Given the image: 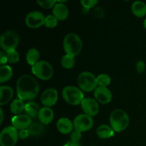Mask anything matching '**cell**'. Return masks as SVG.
<instances>
[{"mask_svg": "<svg viewBox=\"0 0 146 146\" xmlns=\"http://www.w3.org/2000/svg\"><path fill=\"white\" fill-rule=\"evenodd\" d=\"M58 131L63 134H68L73 131L74 123L70 119L67 118H61L58 120L56 123Z\"/></svg>", "mask_w": 146, "mask_h": 146, "instance_id": "15", "label": "cell"}, {"mask_svg": "<svg viewBox=\"0 0 146 146\" xmlns=\"http://www.w3.org/2000/svg\"><path fill=\"white\" fill-rule=\"evenodd\" d=\"M143 25H144V27H145V29H146V18H145V19L144 20Z\"/></svg>", "mask_w": 146, "mask_h": 146, "instance_id": "38", "label": "cell"}, {"mask_svg": "<svg viewBox=\"0 0 146 146\" xmlns=\"http://www.w3.org/2000/svg\"><path fill=\"white\" fill-rule=\"evenodd\" d=\"M39 86L36 80L29 75H22L17 81V92L19 98L30 101L38 96Z\"/></svg>", "mask_w": 146, "mask_h": 146, "instance_id": "1", "label": "cell"}, {"mask_svg": "<svg viewBox=\"0 0 146 146\" xmlns=\"http://www.w3.org/2000/svg\"><path fill=\"white\" fill-rule=\"evenodd\" d=\"M40 57V54L39 51L35 48H30L27 53V56H26V58H27V63H28L29 65L33 66L34 64H36L39 59Z\"/></svg>", "mask_w": 146, "mask_h": 146, "instance_id": "24", "label": "cell"}, {"mask_svg": "<svg viewBox=\"0 0 146 146\" xmlns=\"http://www.w3.org/2000/svg\"><path fill=\"white\" fill-rule=\"evenodd\" d=\"M110 123L114 131L121 132L128 127L129 117L123 110L115 109L112 111L110 115Z\"/></svg>", "mask_w": 146, "mask_h": 146, "instance_id": "3", "label": "cell"}, {"mask_svg": "<svg viewBox=\"0 0 146 146\" xmlns=\"http://www.w3.org/2000/svg\"><path fill=\"white\" fill-rule=\"evenodd\" d=\"M31 72L41 80H48L54 74L53 67L48 61H39L31 66Z\"/></svg>", "mask_w": 146, "mask_h": 146, "instance_id": "6", "label": "cell"}, {"mask_svg": "<svg viewBox=\"0 0 146 146\" xmlns=\"http://www.w3.org/2000/svg\"><path fill=\"white\" fill-rule=\"evenodd\" d=\"M57 101L58 92L54 88H47L41 94V101L45 107H51L55 105Z\"/></svg>", "mask_w": 146, "mask_h": 146, "instance_id": "11", "label": "cell"}, {"mask_svg": "<svg viewBox=\"0 0 146 146\" xmlns=\"http://www.w3.org/2000/svg\"><path fill=\"white\" fill-rule=\"evenodd\" d=\"M58 20L54 15L49 14V15L46 17L45 21H44V25L46 27L54 28L58 24Z\"/></svg>", "mask_w": 146, "mask_h": 146, "instance_id": "29", "label": "cell"}, {"mask_svg": "<svg viewBox=\"0 0 146 146\" xmlns=\"http://www.w3.org/2000/svg\"><path fill=\"white\" fill-rule=\"evenodd\" d=\"M19 138V132L14 126H7L0 133L1 146H14Z\"/></svg>", "mask_w": 146, "mask_h": 146, "instance_id": "8", "label": "cell"}, {"mask_svg": "<svg viewBox=\"0 0 146 146\" xmlns=\"http://www.w3.org/2000/svg\"><path fill=\"white\" fill-rule=\"evenodd\" d=\"M111 77L106 74H101L97 76V84L99 86L106 87L111 84Z\"/></svg>", "mask_w": 146, "mask_h": 146, "instance_id": "27", "label": "cell"}, {"mask_svg": "<svg viewBox=\"0 0 146 146\" xmlns=\"http://www.w3.org/2000/svg\"><path fill=\"white\" fill-rule=\"evenodd\" d=\"M81 3L84 7L86 9H90L98 4V1L96 0H81Z\"/></svg>", "mask_w": 146, "mask_h": 146, "instance_id": "32", "label": "cell"}, {"mask_svg": "<svg viewBox=\"0 0 146 146\" xmlns=\"http://www.w3.org/2000/svg\"><path fill=\"white\" fill-rule=\"evenodd\" d=\"M25 108V104L19 98L14 99L10 105V111L15 115H19Z\"/></svg>", "mask_w": 146, "mask_h": 146, "instance_id": "25", "label": "cell"}, {"mask_svg": "<svg viewBox=\"0 0 146 146\" xmlns=\"http://www.w3.org/2000/svg\"><path fill=\"white\" fill-rule=\"evenodd\" d=\"M38 120L41 123L44 125H48L54 119V112L49 107H43L40 109L38 113Z\"/></svg>", "mask_w": 146, "mask_h": 146, "instance_id": "17", "label": "cell"}, {"mask_svg": "<svg viewBox=\"0 0 146 146\" xmlns=\"http://www.w3.org/2000/svg\"><path fill=\"white\" fill-rule=\"evenodd\" d=\"M81 137H82L81 132L76 131V130H75L74 131H72L71 133V135H70L71 141H74V142H79L80 140L81 139Z\"/></svg>", "mask_w": 146, "mask_h": 146, "instance_id": "31", "label": "cell"}, {"mask_svg": "<svg viewBox=\"0 0 146 146\" xmlns=\"http://www.w3.org/2000/svg\"><path fill=\"white\" fill-rule=\"evenodd\" d=\"M20 38L16 31L8 30L1 34L0 36V46L6 52L15 50L19 44Z\"/></svg>", "mask_w": 146, "mask_h": 146, "instance_id": "4", "label": "cell"}, {"mask_svg": "<svg viewBox=\"0 0 146 146\" xmlns=\"http://www.w3.org/2000/svg\"><path fill=\"white\" fill-rule=\"evenodd\" d=\"M39 105L36 102L34 101H29L25 104V111L26 114L31 118H36L38 116V113L40 111Z\"/></svg>", "mask_w": 146, "mask_h": 146, "instance_id": "19", "label": "cell"}, {"mask_svg": "<svg viewBox=\"0 0 146 146\" xmlns=\"http://www.w3.org/2000/svg\"><path fill=\"white\" fill-rule=\"evenodd\" d=\"M13 76L12 68L8 65L0 66V83L3 84L11 79Z\"/></svg>", "mask_w": 146, "mask_h": 146, "instance_id": "22", "label": "cell"}, {"mask_svg": "<svg viewBox=\"0 0 146 146\" xmlns=\"http://www.w3.org/2000/svg\"><path fill=\"white\" fill-rule=\"evenodd\" d=\"M11 123L12 126H14L17 130L20 131V130L29 128L32 123H31V118L27 114H19V115H15L11 118Z\"/></svg>", "mask_w": 146, "mask_h": 146, "instance_id": "12", "label": "cell"}, {"mask_svg": "<svg viewBox=\"0 0 146 146\" xmlns=\"http://www.w3.org/2000/svg\"><path fill=\"white\" fill-rule=\"evenodd\" d=\"M63 146H81V144L79 142H74V141H68Z\"/></svg>", "mask_w": 146, "mask_h": 146, "instance_id": "36", "label": "cell"}, {"mask_svg": "<svg viewBox=\"0 0 146 146\" xmlns=\"http://www.w3.org/2000/svg\"><path fill=\"white\" fill-rule=\"evenodd\" d=\"M75 58L72 56L65 54L61 58V64L64 68H67V69H71L74 68L75 66Z\"/></svg>", "mask_w": 146, "mask_h": 146, "instance_id": "26", "label": "cell"}, {"mask_svg": "<svg viewBox=\"0 0 146 146\" xmlns=\"http://www.w3.org/2000/svg\"><path fill=\"white\" fill-rule=\"evenodd\" d=\"M62 96L64 99L71 105H78L84 99L83 91L80 88L73 86L64 87L62 91Z\"/></svg>", "mask_w": 146, "mask_h": 146, "instance_id": "5", "label": "cell"}, {"mask_svg": "<svg viewBox=\"0 0 146 146\" xmlns=\"http://www.w3.org/2000/svg\"><path fill=\"white\" fill-rule=\"evenodd\" d=\"M0 105L3 106L8 104L14 95V90L9 86H1L0 87Z\"/></svg>", "mask_w": 146, "mask_h": 146, "instance_id": "18", "label": "cell"}, {"mask_svg": "<svg viewBox=\"0 0 146 146\" xmlns=\"http://www.w3.org/2000/svg\"><path fill=\"white\" fill-rule=\"evenodd\" d=\"M8 62V60H7V56L6 52L4 51H1L0 52V64L1 66L6 65V63Z\"/></svg>", "mask_w": 146, "mask_h": 146, "instance_id": "35", "label": "cell"}, {"mask_svg": "<svg viewBox=\"0 0 146 146\" xmlns=\"http://www.w3.org/2000/svg\"><path fill=\"white\" fill-rule=\"evenodd\" d=\"M91 146H96V145H91Z\"/></svg>", "mask_w": 146, "mask_h": 146, "instance_id": "39", "label": "cell"}, {"mask_svg": "<svg viewBox=\"0 0 146 146\" xmlns=\"http://www.w3.org/2000/svg\"><path fill=\"white\" fill-rule=\"evenodd\" d=\"M6 54H7L8 62L10 64H15L19 61V54L16 50L7 51Z\"/></svg>", "mask_w": 146, "mask_h": 146, "instance_id": "28", "label": "cell"}, {"mask_svg": "<svg viewBox=\"0 0 146 146\" xmlns=\"http://www.w3.org/2000/svg\"><path fill=\"white\" fill-rule=\"evenodd\" d=\"M63 46L66 54L75 56L81 51L83 43L78 34L75 33H69L64 38Z\"/></svg>", "mask_w": 146, "mask_h": 146, "instance_id": "2", "label": "cell"}, {"mask_svg": "<svg viewBox=\"0 0 146 146\" xmlns=\"http://www.w3.org/2000/svg\"><path fill=\"white\" fill-rule=\"evenodd\" d=\"M74 129L80 132H85L91 129L94 125L92 117L86 113L79 114L74 120Z\"/></svg>", "mask_w": 146, "mask_h": 146, "instance_id": "9", "label": "cell"}, {"mask_svg": "<svg viewBox=\"0 0 146 146\" xmlns=\"http://www.w3.org/2000/svg\"><path fill=\"white\" fill-rule=\"evenodd\" d=\"M145 68V64L143 61H138L136 64V70L138 73L141 74Z\"/></svg>", "mask_w": 146, "mask_h": 146, "instance_id": "33", "label": "cell"}, {"mask_svg": "<svg viewBox=\"0 0 146 146\" xmlns=\"http://www.w3.org/2000/svg\"><path fill=\"white\" fill-rule=\"evenodd\" d=\"M78 84L81 90L91 92L97 88V78L89 71H84L78 75Z\"/></svg>", "mask_w": 146, "mask_h": 146, "instance_id": "7", "label": "cell"}, {"mask_svg": "<svg viewBox=\"0 0 146 146\" xmlns=\"http://www.w3.org/2000/svg\"><path fill=\"white\" fill-rule=\"evenodd\" d=\"M45 18L44 14L39 11H33L29 13L25 19L26 24L32 29L38 28L44 24Z\"/></svg>", "mask_w": 146, "mask_h": 146, "instance_id": "10", "label": "cell"}, {"mask_svg": "<svg viewBox=\"0 0 146 146\" xmlns=\"http://www.w3.org/2000/svg\"><path fill=\"white\" fill-rule=\"evenodd\" d=\"M81 107L86 114L90 116H94L99 111V106L95 99L91 98H86L81 103Z\"/></svg>", "mask_w": 146, "mask_h": 146, "instance_id": "13", "label": "cell"}, {"mask_svg": "<svg viewBox=\"0 0 146 146\" xmlns=\"http://www.w3.org/2000/svg\"><path fill=\"white\" fill-rule=\"evenodd\" d=\"M37 3L40 7H43L44 9H50L51 7H54L57 3L56 0H46V1H39L37 0Z\"/></svg>", "mask_w": 146, "mask_h": 146, "instance_id": "30", "label": "cell"}, {"mask_svg": "<svg viewBox=\"0 0 146 146\" xmlns=\"http://www.w3.org/2000/svg\"><path fill=\"white\" fill-rule=\"evenodd\" d=\"M29 135L30 134L28 129L20 130V131H19V138H21V139H26V138H28Z\"/></svg>", "mask_w": 146, "mask_h": 146, "instance_id": "34", "label": "cell"}, {"mask_svg": "<svg viewBox=\"0 0 146 146\" xmlns=\"http://www.w3.org/2000/svg\"><path fill=\"white\" fill-rule=\"evenodd\" d=\"M0 113H1V120H0V123H2L4 121V113H3L2 108H0Z\"/></svg>", "mask_w": 146, "mask_h": 146, "instance_id": "37", "label": "cell"}, {"mask_svg": "<svg viewBox=\"0 0 146 146\" xmlns=\"http://www.w3.org/2000/svg\"><path fill=\"white\" fill-rule=\"evenodd\" d=\"M133 13L138 17H143L146 15V4L143 1H135L131 6Z\"/></svg>", "mask_w": 146, "mask_h": 146, "instance_id": "21", "label": "cell"}, {"mask_svg": "<svg viewBox=\"0 0 146 146\" xmlns=\"http://www.w3.org/2000/svg\"><path fill=\"white\" fill-rule=\"evenodd\" d=\"M30 135L34 137H38L41 135L46 131V127L44 124L40 123H34L28 128Z\"/></svg>", "mask_w": 146, "mask_h": 146, "instance_id": "23", "label": "cell"}, {"mask_svg": "<svg viewBox=\"0 0 146 146\" xmlns=\"http://www.w3.org/2000/svg\"><path fill=\"white\" fill-rule=\"evenodd\" d=\"M94 96L98 102L103 104H108L112 99V94L107 87H97L94 90Z\"/></svg>", "mask_w": 146, "mask_h": 146, "instance_id": "14", "label": "cell"}, {"mask_svg": "<svg viewBox=\"0 0 146 146\" xmlns=\"http://www.w3.org/2000/svg\"><path fill=\"white\" fill-rule=\"evenodd\" d=\"M97 135L101 139H106L114 135V131L111 126L106 124L99 125L96 130Z\"/></svg>", "mask_w": 146, "mask_h": 146, "instance_id": "20", "label": "cell"}, {"mask_svg": "<svg viewBox=\"0 0 146 146\" xmlns=\"http://www.w3.org/2000/svg\"><path fill=\"white\" fill-rule=\"evenodd\" d=\"M53 15L58 20H64L68 16V9L64 3L57 1L56 5L53 8Z\"/></svg>", "mask_w": 146, "mask_h": 146, "instance_id": "16", "label": "cell"}]
</instances>
